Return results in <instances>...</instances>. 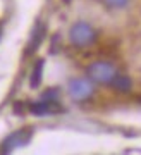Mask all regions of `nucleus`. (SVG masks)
I'll use <instances>...</instances> for the list:
<instances>
[{
  "instance_id": "1",
  "label": "nucleus",
  "mask_w": 141,
  "mask_h": 155,
  "mask_svg": "<svg viewBox=\"0 0 141 155\" xmlns=\"http://www.w3.org/2000/svg\"><path fill=\"white\" fill-rule=\"evenodd\" d=\"M69 40L74 47H86L95 41V31L86 22H76L69 31Z\"/></svg>"
},
{
  "instance_id": "2",
  "label": "nucleus",
  "mask_w": 141,
  "mask_h": 155,
  "mask_svg": "<svg viewBox=\"0 0 141 155\" xmlns=\"http://www.w3.org/2000/svg\"><path fill=\"white\" fill-rule=\"evenodd\" d=\"M88 76L91 78V81L100 84H110L115 76V69L109 62H95L88 67Z\"/></svg>"
},
{
  "instance_id": "3",
  "label": "nucleus",
  "mask_w": 141,
  "mask_h": 155,
  "mask_svg": "<svg viewBox=\"0 0 141 155\" xmlns=\"http://www.w3.org/2000/svg\"><path fill=\"white\" fill-rule=\"evenodd\" d=\"M93 93V86L91 83L88 81V79H72L69 83V95L72 100H76V102H83V100L90 98Z\"/></svg>"
},
{
  "instance_id": "4",
  "label": "nucleus",
  "mask_w": 141,
  "mask_h": 155,
  "mask_svg": "<svg viewBox=\"0 0 141 155\" xmlns=\"http://www.w3.org/2000/svg\"><path fill=\"white\" fill-rule=\"evenodd\" d=\"M31 140V129H21V131H16L12 133L9 138L4 141V152H11L14 148H19V147H24V145L29 143Z\"/></svg>"
},
{
  "instance_id": "5",
  "label": "nucleus",
  "mask_w": 141,
  "mask_h": 155,
  "mask_svg": "<svg viewBox=\"0 0 141 155\" xmlns=\"http://www.w3.org/2000/svg\"><path fill=\"white\" fill-rule=\"evenodd\" d=\"M55 102H47V100H43V102H38V104H31L29 105V110L33 112V114H36V116H45V114H50V112H57L60 110V109H55Z\"/></svg>"
},
{
  "instance_id": "6",
  "label": "nucleus",
  "mask_w": 141,
  "mask_h": 155,
  "mask_svg": "<svg viewBox=\"0 0 141 155\" xmlns=\"http://www.w3.org/2000/svg\"><path fill=\"white\" fill-rule=\"evenodd\" d=\"M45 36V26L43 24H36V28H34V31H33V36H31V41H29V45H28V54H33L34 50L38 48V45L41 43V40H43Z\"/></svg>"
},
{
  "instance_id": "7",
  "label": "nucleus",
  "mask_w": 141,
  "mask_h": 155,
  "mask_svg": "<svg viewBox=\"0 0 141 155\" xmlns=\"http://www.w3.org/2000/svg\"><path fill=\"white\" fill-rule=\"evenodd\" d=\"M110 84H114V88L122 91V93H126V91L131 90V79L127 76H114V79H112Z\"/></svg>"
},
{
  "instance_id": "8",
  "label": "nucleus",
  "mask_w": 141,
  "mask_h": 155,
  "mask_svg": "<svg viewBox=\"0 0 141 155\" xmlns=\"http://www.w3.org/2000/svg\"><path fill=\"white\" fill-rule=\"evenodd\" d=\"M41 74H43V61H38L36 66H34V69H33V72H31V79H29L31 88L40 86V83H41Z\"/></svg>"
},
{
  "instance_id": "9",
  "label": "nucleus",
  "mask_w": 141,
  "mask_h": 155,
  "mask_svg": "<svg viewBox=\"0 0 141 155\" xmlns=\"http://www.w3.org/2000/svg\"><path fill=\"white\" fill-rule=\"evenodd\" d=\"M103 2H105L109 7H112V9H120V7L127 5L129 0H103Z\"/></svg>"
}]
</instances>
